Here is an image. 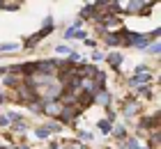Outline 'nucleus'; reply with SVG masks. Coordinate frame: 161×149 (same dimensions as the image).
<instances>
[{
    "mask_svg": "<svg viewBox=\"0 0 161 149\" xmlns=\"http://www.w3.org/2000/svg\"><path fill=\"white\" fill-rule=\"evenodd\" d=\"M97 99H99V103H104V106H108V103H111V94H106V92H101V94L97 96Z\"/></svg>",
    "mask_w": 161,
    "mask_h": 149,
    "instance_id": "1",
    "label": "nucleus"
},
{
    "mask_svg": "<svg viewBox=\"0 0 161 149\" xmlns=\"http://www.w3.org/2000/svg\"><path fill=\"white\" fill-rule=\"evenodd\" d=\"M99 129L104 133H108V131H111V122H106V119H104V122H99Z\"/></svg>",
    "mask_w": 161,
    "mask_h": 149,
    "instance_id": "2",
    "label": "nucleus"
},
{
    "mask_svg": "<svg viewBox=\"0 0 161 149\" xmlns=\"http://www.w3.org/2000/svg\"><path fill=\"white\" fill-rule=\"evenodd\" d=\"M108 62H111L113 67H118V64L122 62V57H120V55H111V57H108Z\"/></svg>",
    "mask_w": 161,
    "mask_h": 149,
    "instance_id": "3",
    "label": "nucleus"
},
{
    "mask_svg": "<svg viewBox=\"0 0 161 149\" xmlns=\"http://www.w3.org/2000/svg\"><path fill=\"white\" fill-rule=\"evenodd\" d=\"M16 48V44H3V46H0V51H14Z\"/></svg>",
    "mask_w": 161,
    "mask_h": 149,
    "instance_id": "4",
    "label": "nucleus"
},
{
    "mask_svg": "<svg viewBox=\"0 0 161 149\" xmlns=\"http://www.w3.org/2000/svg\"><path fill=\"white\" fill-rule=\"evenodd\" d=\"M138 147H141V145H138L136 140H129V142H127V149H138Z\"/></svg>",
    "mask_w": 161,
    "mask_h": 149,
    "instance_id": "5",
    "label": "nucleus"
},
{
    "mask_svg": "<svg viewBox=\"0 0 161 149\" xmlns=\"http://www.w3.org/2000/svg\"><path fill=\"white\" fill-rule=\"evenodd\" d=\"M64 149H80V147H78V145L74 142V145H67V147H64Z\"/></svg>",
    "mask_w": 161,
    "mask_h": 149,
    "instance_id": "6",
    "label": "nucleus"
},
{
    "mask_svg": "<svg viewBox=\"0 0 161 149\" xmlns=\"http://www.w3.org/2000/svg\"><path fill=\"white\" fill-rule=\"evenodd\" d=\"M0 73H3V69H0Z\"/></svg>",
    "mask_w": 161,
    "mask_h": 149,
    "instance_id": "7",
    "label": "nucleus"
}]
</instances>
